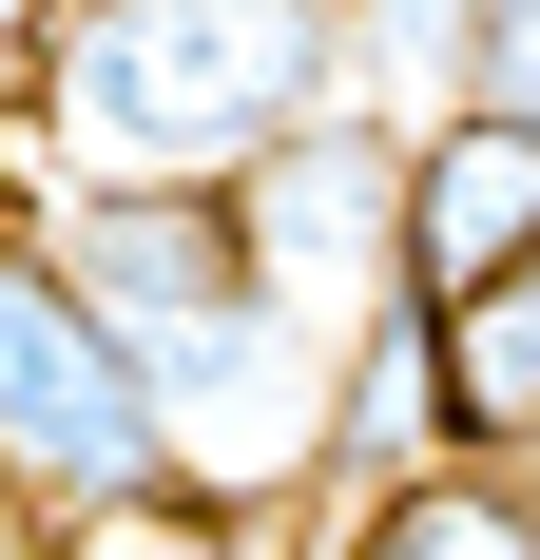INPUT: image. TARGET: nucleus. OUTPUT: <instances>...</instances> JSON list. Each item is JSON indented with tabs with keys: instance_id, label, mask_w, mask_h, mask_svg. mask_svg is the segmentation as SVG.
Masks as SVG:
<instances>
[{
	"instance_id": "obj_1",
	"label": "nucleus",
	"mask_w": 540,
	"mask_h": 560,
	"mask_svg": "<svg viewBox=\"0 0 540 560\" xmlns=\"http://www.w3.org/2000/svg\"><path fill=\"white\" fill-rule=\"evenodd\" d=\"M309 116H348L328 0H20L0 194H232Z\"/></svg>"
},
{
	"instance_id": "obj_2",
	"label": "nucleus",
	"mask_w": 540,
	"mask_h": 560,
	"mask_svg": "<svg viewBox=\"0 0 540 560\" xmlns=\"http://www.w3.org/2000/svg\"><path fill=\"white\" fill-rule=\"evenodd\" d=\"M136 483H174L155 387H136V348L78 310V271L39 252V213L0 194V503L78 522V503H136Z\"/></svg>"
},
{
	"instance_id": "obj_3",
	"label": "nucleus",
	"mask_w": 540,
	"mask_h": 560,
	"mask_svg": "<svg viewBox=\"0 0 540 560\" xmlns=\"http://www.w3.org/2000/svg\"><path fill=\"white\" fill-rule=\"evenodd\" d=\"M232 232H251V290L290 310L309 348H348L406 290V136H386L367 97L309 116V136H270L251 174H232Z\"/></svg>"
},
{
	"instance_id": "obj_4",
	"label": "nucleus",
	"mask_w": 540,
	"mask_h": 560,
	"mask_svg": "<svg viewBox=\"0 0 540 560\" xmlns=\"http://www.w3.org/2000/svg\"><path fill=\"white\" fill-rule=\"evenodd\" d=\"M502 271H540V136L463 97V116L406 136V290L463 310V290H502Z\"/></svg>"
},
{
	"instance_id": "obj_5",
	"label": "nucleus",
	"mask_w": 540,
	"mask_h": 560,
	"mask_svg": "<svg viewBox=\"0 0 540 560\" xmlns=\"http://www.w3.org/2000/svg\"><path fill=\"white\" fill-rule=\"evenodd\" d=\"M406 464H463L444 310H425V290H386L367 329H348V368H328V503H367V483H406Z\"/></svg>"
},
{
	"instance_id": "obj_6",
	"label": "nucleus",
	"mask_w": 540,
	"mask_h": 560,
	"mask_svg": "<svg viewBox=\"0 0 540 560\" xmlns=\"http://www.w3.org/2000/svg\"><path fill=\"white\" fill-rule=\"evenodd\" d=\"M309 560H540V483L521 464H406L367 503H309Z\"/></svg>"
},
{
	"instance_id": "obj_7",
	"label": "nucleus",
	"mask_w": 540,
	"mask_h": 560,
	"mask_svg": "<svg viewBox=\"0 0 540 560\" xmlns=\"http://www.w3.org/2000/svg\"><path fill=\"white\" fill-rule=\"evenodd\" d=\"M444 406H463V445H483V464L540 445V271H502V290L444 310Z\"/></svg>"
},
{
	"instance_id": "obj_8",
	"label": "nucleus",
	"mask_w": 540,
	"mask_h": 560,
	"mask_svg": "<svg viewBox=\"0 0 540 560\" xmlns=\"http://www.w3.org/2000/svg\"><path fill=\"white\" fill-rule=\"evenodd\" d=\"M39 560H309V522H251V503H213V483H136V503L39 522Z\"/></svg>"
},
{
	"instance_id": "obj_9",
	"label": "nucleus",
	"mask_w": 540,
	"mask_h": 560,
	"mask_svg": "<svg viewBox=\"0 0 540 560\" xmlns=\"http://www.w3.org/2000/svg\"><path fill=\"white\" fill-rule=\"evenodd\" d=\"M463 39H483V0H348V97L425 136V116H463Z\"/></svg>"
},
{
	"instance_id": "obj_10",
	"label": "nucleus",
	"mask_w": 540,
	"mask_h": 560,
	"mask_svg": "<svg viewBox=\"0 0 540 560\" xmlns=\"http://www.w3.org/2000/svg\"><path fill=\"white\" fill-rule=\"evenodd\" d=\"M463 97L540 136V0H483V39H463Z\"/></svg>"
},
{
	"instance_id": "obj_11",
	"label": "nucleus",
	"mask_w": 540,
	"mask_h": 560,
	"mask_svg": "<svg viewBox=\"0 0 540 560\" xmlns=\"http://www.w3.org/2000/svg\"><path fill=\"white\" fill-rule=\"evenodd\" d=\"M0 560H39V522H20V503H0Z\"/></svg>"
},
{
	"instance_id": "obj_12",
	"label": "nucleus",
	"mask_w": 540,
	"mask_h": 560,
	"mask_svg": "<svg viewBox=\"0 0 540 560\" xmlns=\"http://www.w3.org/2000/svg\"><path fill=\"white\" fill-rule=\"evenodd\" d=\"M0 20H20V0H0Z\"/></svg>"
},
{
	"instance_id": "obj_13",
	"label": "nucleus",
	"mask_w": 540,
	"mask_h": 560,
	"mask_svg": "<svg viewBox=\"0 0 540 560\" xmlns=\"http://www.w3.org/2000/svg\"><path fill=\"white\" fill-rule=\"evenodd\" d=\"M328 20H348V0H328Z\"/></svg>"
}]
</instances>
